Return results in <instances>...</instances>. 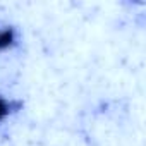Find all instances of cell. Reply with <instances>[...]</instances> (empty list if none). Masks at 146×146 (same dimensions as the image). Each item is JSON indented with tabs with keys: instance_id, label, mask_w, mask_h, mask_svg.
<instances>
[{
	"instance_id": "6da1fadb",
	"label": "cell",
	"mask_w": 146,
	"mask_h": 146,
	"mask_svg": "<svg viewBox=\"0 0 146 146\" xmlns=\"http://www.w3.org/2000/svg\"><path fill=\"white\" fill-rule=\"evenodd\" d=\"M9 103L5 102V100H2V98H0V120H2L4 117H7L9 115Z\"/></svg>"
}]
</instances>
